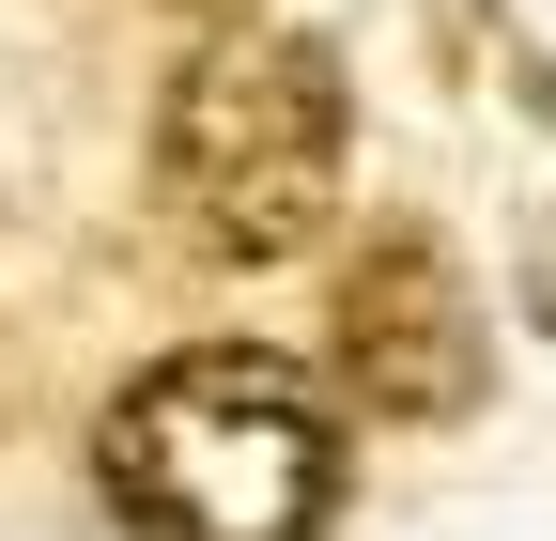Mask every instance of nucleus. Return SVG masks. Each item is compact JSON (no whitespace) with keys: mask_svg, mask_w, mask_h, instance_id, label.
<instances>
[{"mask_svg":"<svg viewBox=\"0 0 556 541\" xmlns=\"http://www.w3.org/2000/svg\"><path fill=\"white\" fill-rule=\"evenodd\" d=\"M93 495H109L124 541H325L340 402L294 356H263V341L155 356L93 418Z\"/></svg>","mask_w":556,"mask_h":541,"instance_id":"f257e3e1","label":"nucleus"},{"mask_svg":"<svg viewBox=\"0 0 556 541\" xmlns=\"http://www.w3.org/2000/svg\"><path fill=\"white\" fill-rule=\"evenodd\" d=\"M340 155H356V93L309 32H201L155 93V186L201 263H294L340 217Z\"/></svg>","mask_w":556,"mask_h":541,"instance_id":"f03ea898","label":"nucleus"},{"mask_svg":"<svg viewBox=\"0 0 556 541\" xmlns=\"http://www.w3.org/2000/svg\"><path fill=\"white\" fill-rule=\"evenodd\" d=\"M325 372H340V402L387 418V433H433V418L479 402L495 325H479V294H464V263H448L433 217L356 232V263H340V294H325Z\"/></svg>","mask_w":556,"mask_h":541,"instance_id":"7ed1b4c3","label":"nucleus"},{"mask_svg":"<svg viewBox=\"0 0 556 541\" xmlns=\"http://www.w3.org/2000/svg\"><path fill=\"white\" fill-rule=\"evenodd\" d=\"M186 16H217V32H248V16H263V0H186Z\"/></svg>","mask_w":556,"mask_h":541,"instance_id":"20e7f679","label":"nucleus"}]
</instances>
